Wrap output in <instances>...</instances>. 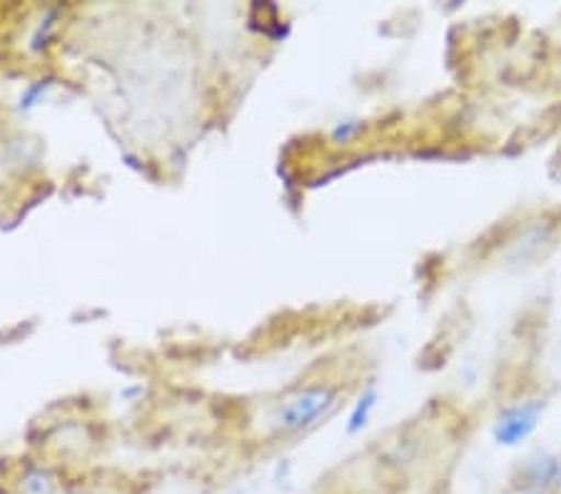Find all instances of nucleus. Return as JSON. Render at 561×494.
I'll return each mask as SVG.
<instances>
[{
	"label": "nucleus",
	"instance_id": "1",
	"mask_svg": "<svg viewBox=\"0 0 561 494\" xmlns=\"http://www.w3.org/2000/svg\"><path fill=\"white\" fill-rule=\"evenodd\" d=\"M342 404V390L334 382H307L300 388L285 394L283 400L275 404L273 417V433L279 437H305L322 427L330 417L337 415Z\"/></svg>",
	"mask_w": 561,
	"mask_h": 494
},
{
	"label": "nucleus",
	"instance_id": "2",
	"mask_svg": "<svg viewBox=\"0 0 561 494\" xmlns=\"http://www.w3.org/2000/svg\"><path fill=\"white\" fill-rule=\"evenodd\" d=\"M547 410V394H524L519 400L504 402L492 417L490 439L500 449H522L539 433Z\"/></svg>",
	"mask_w": 561,
	"mask_h": 494
},
{
	"label": "nucleus",
	"instance_id": "3",
	"mask_svg": "<svg viewBox=\"0 0 561 494\" xmlns=\"http://www.w3.org/2000/svg\"><path fill=\"white\" fill-rule=\"evenodd\" d=\"M512 487H529L549 494H561V452L539 449L517 464Z\"/></svg>",
	"mask_w": 561,
	"mask_h": 494
},
{
	"label": "nucleus",
	"instance_id": "4",
	"mask_svg": "<svg viewBox=\"0 0 561 494\" xmlns=\"http://www.w3.org/2000/svg\"><path fill=\"white\" fill-rule=\"evenodd\" d=\"M379 400H382V392H379L377 382H367L365 388L359 390V394L355 398V402H352V407L347 412V422H345L347 437H357L365 433L379 407Z\"/></svg>",
	"mask_w": 561,
	"mask_h": 494
},
{
	"label": "nucleus",
	"instance_id": "5",
	"mask_svg": "<svg viewBox=\"0 0 561 494\" xmlns=\"http://www.w3.org/2000/svg\"><path fill=\"white\" fill-rule=\"evenodd\" d=\"M365 128H367V123L362 118H345V120L332 125L330 140L334 142V146H352V142H357L362 138Z\"/></svg>",
	"mask_w": 561,
	"mask_h": 494
},
{
	"label": "nucleus",
	"instance_id": "6",
	"mask_svg": "<svg viewBox=\"0 0 561 494\" xmlns=\"http://www.w3.org/2000/svg\"><path fill=\"white\" fill-rule=\"evenodd\" d=\"M50 88H53L50 80H38V83H33L28 90H25V95L21 97V107H25V111H28V107H35L45 95H48Z\"/></svg>",
	"mask_w": 561,
	"mask_h": 494
},
{
	"label": "nucleus",
	"instance_id": "7",
	"mask_svg": "<svg viewBox=\"0 0 561 494\" xmlns=\"http://www.w3.org/2000/svg\"><path fill=\"white\" fill-rule=\"evenodd\" d=\"M289 480H293V462L279 460V464L275 467V482L283 487V484H287Z\"/></svg>",
	"mask_w": 561,
	"mask_h": 494
},
{
	"label": "nucleus",
	"instance_id": "8",
	"mask_svg": "<svg viewBox=\"0 0 561 494\" xmlns=\"http://www.w3.org/2000/svg\"><path fill=\"white\" fill-rule=\"evenodd\" d=\"M510 494H549V492H541V490H529V487H512Z\"/></svg>",
	"mask_w": 561,
	"mask_h": 494
}]
</instances>
